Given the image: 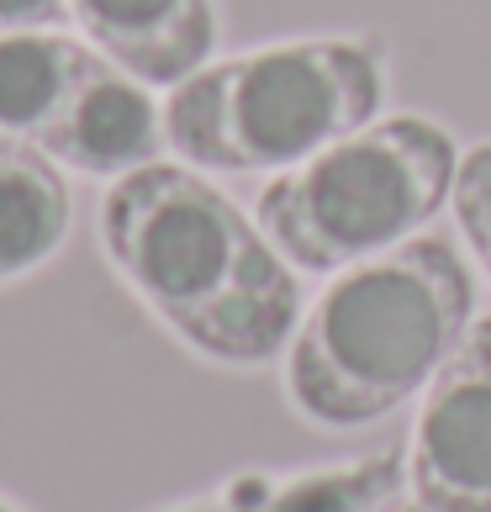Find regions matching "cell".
<instances>
[{
  "label": "cell",
  "instance_id": "3",
  "mask_svg": "<svg viewBox=\"0 0 491 512\" xmlns=\"http://www.w3.org/2000/svg\"><path fill=\"white\" fill-rule=\"evenodd\" d=\"M381 48L365 37H296L206 64L164 101L169 148L212 175H286L375 122Z\"/></svg>",
  "mask_w": 491,
  "mask_h": 512
},
{
  "label": "cell",
  "instance_id": "6",
  "mask_svg": "<svg viewBox=\"0 0 491 512\" xmlns=\"http://www.w3.org/2000/svg\"><path fill=\"white\" fill-rule=\"evenodd\" d=\"M423 512H491V317H476L423 391L407 454Z\"/></svg>",
  "mask_w": 491,
  "mask_h": 512
},
{
  "label": "cell",
  "instance_id": "1",
  "mask_svg": "<svg viewBox=\"0 0 491 512\" xmlns=\"http://www.w3.org/2000/svg\"><path fill=\"white\" fill-rule=\"evenodd\" d=\"M101 243L122 280L143 296L185 349L217 365H270L286 354L301 291L291 264L191 164H143L111 180L101 201Z\"/></svg>",
  "mask_w": 491,
  "mask_h": 512
},
{
  "label": "cell",
  "instance_id": "5",
  "mask_svg": "<svg viewBox=\"0 0 491 512\" xmlns=\"http://www.w3.org/2000/svg\"><path fill=\"white\" fill-rule=\"evenodd\" d=\"M0 132L96 180L154 164L169 143L148 85L59 32H0Z\"/></svg>",
  "mask_w": 491,
  "mask_h": 512
},
{
  "label": "cell",
  "instance_id": "9",
  "mask_svg": "<svg viewBox=\"0 0 491 512\" xmlns=\"http://www.w3.org/2000/svg\"><path fill=\"white\" fill-rule=\"evenodd\" d=\"M449 206H455V222L470 243V254H476L481 270L491 275V143H476L470 154H460Z\"/></svg>",
  "mask_w": 491,
  "mask_h": 512
},
{
  "label": "cell",
  "instance_id": "11",
  "mask_svg": "<svg viewBox=\"0 0 491 512\" xmlns=\"http://www.w3.org/2000/svg\"><path fill=\"white\" fill-rule=\"evenodd\" d=\"M0 512H22V507H11V502H6V497H0Z\"/></svg>",
  "mask_w": 491,
  "mask_h": 512
},
{
  "label": "cell",
  "instance_id": "7",
  "mask_svg": "<svg viewBox=\"0 0 491 512\" xmlns=\"http://www.w3.org/2000/svg\"><path fill=\"white\" fill-rule=\"evenodd\" d=\"M85 43L148 90H175L217 48L212 0H69Z\"/></svg>",
  "mask_w": 491,
  "mask_h": 512
},
{
  "label": "cell",
  "instance_id": "10",
  "mask_svg": "<svg viewBox=\"0 0 491 512\" xmlns=\"http://www.w3.org/2000/svg\"><path fill=\"white\" fill-rule=\"evenodd\" d=\"M69 22V0H0V32H53Z\"/></svg>",
  "mask_w": 491,
  "mask_h": 512
},
{
  "label": "cell",
  "instance_id": "2",
  "mask_svg": "<svg viewBox=\"0 0 491 512\" xmlns=\"http://www.w3.org/2000/svg\"><path fill=\"white\" fill-rule=\"evenodd\" d=\"M470 270L444 238L360 259L286 344V396L317 428H370L423 396L470 328Z\"/></svg>",
  "mask_w": 491,
  "mask_h": 512
},
{
  "label": "cell",
  "instance_id": "8",
  "mask_svg": "<svg viewBox=\"0 0 491 512\" xmlns=\"http://www.w3.org/2000/svg\"><path fill=\"white\" fill-rule=\"evenodd\" d=\"M69 233V185L43 148L0 132V286L32 275Z\"/></svg>",
  "mask_w": 491,
  "mask_h": 512
},
{
  "label": "cell",
  "instance_id": "4",
  "mask_svg": "<svg viewBox=\"0 0 491 512\" xmlns=\"http://www.w3.org/2000/svg\"><path fill=\"white\" fill-rule=\"evenodd\" d=\"M455 169V138L439 122L386 117L264 185L254 217L286 264L338 275L418 238L455 191Z\"/></svg>",
  "mask_w": 491,
  "mask_h": 512
}]
</instances>
